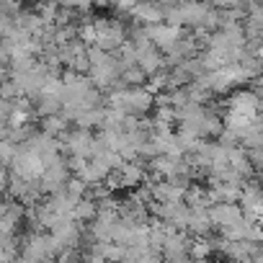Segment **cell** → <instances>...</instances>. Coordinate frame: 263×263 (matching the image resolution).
I'll return each instance as SVG.
<instances>
[{
  "instance_id": "7a4b0ae2",
  "label": "cell",
  "mask_w": 263,
  "mask_h": 263,
  "mask_svg": "<svg viewBox=\"0 0 263 263\" xmlns=\"http://www.w3.org/2000/svg\"><path fill=\"white\" fill-rule=\"evenodd\" d=\"M153 108V93L145 85H126V96H124V111L126 114H147Z\"/></svg>"
},
{
  "instance_id": "277c9868",
  "label": "cell",
  "mask_w": 263,
  "mask_h": 263,
  "mask_svg": "<svg viewBox=\"0 0 263 263\" xmlns=\"http://www.w3.org/2000/svg\"><path fill=\"white\" fill-rule=\"evenodd\" d=\"M126 13L135 18V24H158V21H163V8L155 3V0H137Z\"/></svg>"
},
{
  "instance_id": "5b68a950",
  "label": "cell",
  "mask_w": 263,
  "mask_h": 263,
  "mask_svg": "<svg viewBox=\"0 0 263 263\" xmlns=\"http://www.w3.org/2000/svg\"><path fill=\"white\" fill-rule=\"evenodd\" d=\"M96 212H98L96 199H90V196H80V199L75 201V206H72L70 217H72V219H78V222H90V219L96 217Z\"/></svg>"
},
{
  "instance_id": "52a82bcc",
  "label": "cell",
  "mask_w": 263,
  "mask_h": 263,
  "mask_svg": "<svg viewBox=\"0 0 263 263\" xmlns=\"http://www.w3.org/2000/svg\"><path fill=\"white\" fill-rule=\"evenodd\" d=\"M67 119L62 116V114H49V116H42V132H47V135H52V137H57L60 132H65L67 129Z\"/></svg>"
},
{
  "instance_id": "6da1fadb",
  "label": "cell",
  "mask_w": 263,
  "mask_h": 263,
  "mask_svg": "<svg viewBox=\"0 0 263 263\" xmlns=\"http://www.w3.org/2000/svg\"><path fill=\"white\" fill-rule=\"evenodd\" d=\"M8 171H13V173H18V176H24V178L31 181V178H39V176H42L44 163H42V158H39L34 150H29L26 145H18V150H16V155H13Z\"/></svg>"
},
{
  "instance_id": "8992f818",
  "label": "cell",
  "mask_w": 263,
  "mask_h": 263,
  "mask_svg": "<svg viewBox=\"0 0 263 263\" xmlns=\"http://www.w3.org/2000/svg\"><path fill=\"white\" fill-rule=\"evenodd\" d=\"M13 18H16V26L24 29V31H29V34H36V31L44 26V21L39 18L36 11H21V8H18V13H16Z\"/></svg>"
},
{
  "instance_id": "3957f363",
  "label": "cell",
  "mask_w": 263,
  "mask_h": 263,
  "mask_svg": "<svg viewBox=\"0 0 263 263\" xmlns=\"http://www.w3.org/2000/svg\"><path fill=\"white\" fill-rule=\"evenodd\" d=\"M145 34H147V39H150L160 52H165V49L181 36V26H171V24H165V21L145 24Z\"/></svg>"
}]
</instances>
